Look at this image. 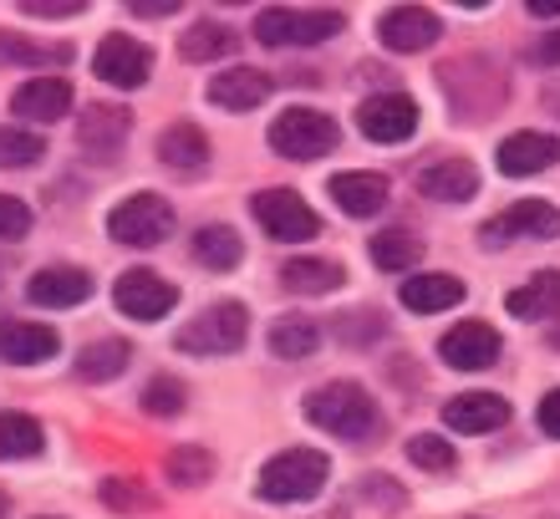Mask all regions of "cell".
Masks as SVG:
<instances>
[{"mask_svg": "<svg viewBox=\"0 0 560 519\" xmlns=\"http://www.w3.org/2000/svg\"><path fill=\"white\" fill-rule=\"evenodd\" d=\"M306 417L322 433H337L347 444H368L383 433V417H377V402H372L368 387L357 382H322L306 392Z\"/></svg>", "mask_w": 560, "mask_h": 519, "instance_id": "1", "label": "cell"}, {"mask_svg": "<svg viewBox=\"0 0 560 519\" xmlns=\"http://www.w3.org/2000/svg\"><path fill=\"white\" fill-rule=\"evenodd\" d=\"M326 474H331V459L316 453V448H291V453H276V459L260 469V499L270 505H306L326 489Z\"/></svg>", "mask_w": 560, "mask_h": 519, "instance_id": "2", "label": "cell"}, {"mask_svg": "<svg viewBox=\"0 0 560 519\" xmlns=\"http://www.w3.org/2000/svg\"><path fill=\"white\" fill-rule=\"evenodd\" d=\"M245 337H250L245 306H240V300H220V306H209V311L194 316L189 327L174 337V346L189 356H230L245 346Z\"/></svg>", "mask_w": 560, "mask_h": 519, "instance_id": "3", "label": "cell"}, {"mask_svg": "<svg viewBox=\"0 0 560 519\" xmlns=\"http://www.w3.org/2000/svg\"><path fill=\"white\" fill-rule=\"evenodd\" d=\"M270 149L280 158H295V164H311V158H326L337 149V122L316 113V107H291L270 122Z\"/></svg>", "mask_w": 560, "mask_h": 519, "instance_id": "4", "label": "cell"}, {"mask_svg": "<svg viewBox=\"0 0 560 519\" xmlns=\"http://www.w3.org/2000/svg\"><path fill=\"white\" fill-rule=\"evenodd\" d=\"M107 235L118 245H133V250H153V245L174 235V209H168L163 193H133L107 214Z\"/></svg>", "mask_w": 560, "mask_h": 519, "instance_id": "5", "label": "cell"}, {"mask_svg": "<svg viewBox=\"0 0 560 519\" xmlns=\"http://www.w3.org/2000/svg\"><path fill=\"white\" fill-rule=\"evenodd\" d=\"M341 26H347L341 11H285V5H270V11L255 15V42L276 46V51L280 46H322Z\"/></svg>", "mask_w": 560, "mask_h": 519, "instance_id": "6", "label": "cell"}, {"mask_svg": "<svg viewBox=\"0 0 560 519\" xmlns=\"http://www.w3.org/2000/svg\"><path fill=\"white\" fill-rule=\"evenodd\" d=\"M250 214L260 220V229H266L270 239H285V245H301V239H311L316 229H322V220L311 214V204L295 189H266V193H255V199H250Z\"/></svg>", "mask_w": 560, "mask_h": 519, "instance_id": "7", "label": "cell"}, {"mask_svg": "<svg viewBox=\"0 0 560 519\" xmlns=\"http://www.w3.org/2000/svg\"><path fill=\"white\" fill-rule=\"evenodd\" d=\"M556 239L560 235V209L546 204V199H520V204H510L504 214H494V220L479 229V239H485L489 250H500V245H510V239Z\"/></svg>", "mask_w": 560, "mask_h": 519, "instance_id": "8", "label": "cell"}, {"mask_svg": "<svg viewBox=\"0 0 560 519\" xmlns=\"http://www.w3.org/2000/svg\"><path fill=\"white\" fill-rule=\"evenodd\" d=\"M357 128L368 143H408L418 133V103L402 92H377L357 107Z\"/></svg>", "mask_w": 560, "mask_h": 519, "instance_id": "9", "label": "cell"}, {"mask_svg": "<svg viewBox=\"0 0 560 519\" xmlns=\"http://www.w3.org/2000/svg\"><path fill=\"white\" fill-rule=\"evenodd\" d=\"M92 72L103 76L107 87L133 92V87H143L148 76H153V51H148L143 42H133V36L113 31V36H103V46H97V57H92Z\"/></svg>", "mask_w": 560, "mask_h": 519, "instance_id": "10", "label": "cell"}, {"mask_svg": "<svg viewBox=\"0 0 560 519\" xmlns=\"http://www.w3.org/2000/svg\"><path fill=\"white\" fill-rule=\"evenodd\" d=\"M113 300H118V311L133 316V321H163V316L174 311L178 291L163 281L159 270H128V275L113 285Z\"/></svg>", "mask_w": 560, "mask_h": 519, "instance_id": "11", "label": "cell"}, {"mask_svg": "<svg viewBox=\"0 0 560 519\" xmlns=\"http://www.w3.org/2000/svg\"><path fill=\"white\" fill-rule=\"evenodd\" d=\"M439 36H443V21L428 11V5H393V11H383V21H377V42H383L387 51H398V57L428 51Z\"/></svg>", "mask_w": 560, "mask_h": 519, "instance_id": "12", "label": "cell"}, {"mask_svg": "<svg viewBox=\"0 0 560 519\" xmlns=\"http://www.w3.org/2000/svg\"><path fill=\"white\" fill-rule=\"evenodd\" d=\"M439 356L458 371H485L500 362V331L489 321H458L454 331L439 337Z\"/></svg>", "mask_w": 560, "mask_h": 519, "instance_id": "13", "label": "cell"}, {"mask_svg": "<svg viewBox=\"0 0 560 519\" xmlns=\"http://www.w3.org/2000/svg\"><path fill=\"white\" fill-rule=\"evenodd\" d=\"M88 296H92V275L77 266H46V270H36L26 285L31 306H51V311H72V306H82Z\"/></svg>", "mask_w": 560, "mask_h": 519, "instance_id": "14", "label": "cell"}, {"mask_svg": "<svg viewBox=\"0 0 560 519\" xmlns=\"http://www.w3.org/2000/svg\"><path fill=\"white\" fill-rule=\"evenodd\" d=\"M556 164H560V138H550V133H510L500 143V174H510V178L546 174Z\"/></svg>", "mask_w": 560, "mask_h": 519, "instance_id": "15", "label": "cell"}, {"mask_svg": "<svg viewBox=\"0 0 560 519\" xmlns=\"http://www.w3.org/2000/svg\"><path fill=\"white\" fill-rule=\"evenodd\" d=\"M276 92V82H270L266 72H255V67H230V72H220L214 82H209V103L224 107V113H250V107H260Z\"/></svg>", "mask_w": 560, "mask_h": 519, "instance_id": "16", "label": "cell"}, {"mask_svg": "<svg viewBox=\"0 0 560 519\" xmlns=\"http://www.w3.org/2000/svg\"><path fill=\"white\" fill-rule=\"evenodd\" d=\"M443 423L454 433H494L510 423V402L500 392H458L448 408H443Z\"/></svg>", "mask_w": 560, "mask_h": 519, "instance_id": "17", "label": "cell"}, {"mask_svg": "<svg viewBox=\"0 0 560 519\" xmlns=\"http://www.w3.org/2000/svg\"><path fill=\"white\" fill-rule=\"evenodd\" d=\"M61 352V337L51 327H36V321H0V356L11 367H36L46 356Z\"/></svg>", "mask_w": 560, "mask_h": 519, "instance_id": "18", "label": "cell"}, {"mask_svg": "<svg viewBox=\"0 0 560 519\" xmlns=\"http://www.w3.org/2000/svg\"><path fill=\"white\" fill-rule=\"evenodd\" d=\"M418 193L423 199H439V204H464L479 193V168L469 158H443V164H428L418 174Z\"/></svg>", "mask_w": 560, "mask_h": 519, "instance_id": "19", "label": "cell"}, {"mask_svg": "<svg viewBox=\"0 0 560 519\" xmlns=\"http://www.w3.org/2000/svg\"><path fill=\"white\" fill-rule=\"evenodd\" d=\"M159 164L178 178H199L209 164V138L199 133L194 122H174V128L159 138Z\"/></svg>", "mask_w": 560, "mask_h": 519, "instance_id": "20", "label": "cell"}, {"mask_svg": "<svg viewBox=\"0 0 560 519\" xmlns=\"http://www.w3.org/2000/svg\"><path fill=\"white\" fill-rule=\"evenodd\" d=\"M67 107H72V82L61 76H36L11 97V113L21 122H57Z\"/></svg>", "mask_w": 560, "mask_h": 519, "instance_id": "21", "label": "cell"}, {"mask_svg": "<svg viewBox=\"0 0 560 519\" xmlns=\"http://www.w3.org/2000/svg\"><path fill=\"white\" fill-rule=\"evenodd\" d=\"M469 296V285L458 281V275H443V270H428V275H413V281L398 291V300L408 311L418 316H433V311H448L458 300Z\"/></svg>", "mask_w": 560, "mask_h": 519, "instance_id": "22", "label": "cell"}, {"mask_svg": "<svg viewBox=\"0 0 560 519\" xmlns=\"http://www.w3.org/2000/svg\"><path fill=\"white\" fill-rule=\"evenodd\" d=\"M326 193H331L352 220H372L377 209H387V178L383 174H337L326 184Z\"/></svg>", "mask_w": 560, "mask_h": 519, "instance_id": "23", "label": "cell"}, {"mask_svg": "<svg viewBox=\"0 0 560 519\" xmlns=\"http://www.w3.org/2000/svg\"><path fill=\"white\" fill-rule=\"evenodd\" d=\"M504 306H510V316H520V321H550V316H560V270H540L535 281L510 291Z\"/></svg>", "mask_w": 560, "mask_h": 519, "instance_id": "24", "label": "cell"}, {"mask_svg": "<svg viewBox=\"0 0 560 519\" xmlns=\"http://www.w3.org/2000/svg\"><path fill=\"white\" fill-rule=\"evenodd\" d=\"M128 128H133V118H128L122 107L97 103V107H88V113H82L77 138H82V149H92V153H113V149H122Z\"/></svg>", "mask_w": 560, "mask_h": 519, "instance_id": "25", "label": "cell"}, {"mask_svg": "<svg viewBox=\"0 0 560 519\" xmlns=\"http://www.w3.org/2000/svg\"><path fill=\"white\" fill-rule=\"evenodd\" d=\"M240 36L230 26H220L214 15L209 21H194L189 31H184V42H178V57L184 61H214V57H235Z\"/></svg>", "mask_w": 560, "mask_h": 519, "instance_id": "26", "label": "cell"}, {"mask_svg": "<svg viewBox=\"0 0 560 519\" xmlns=\"http://www.w3.org/2000/svg\"><path fill=\"white\" fill-rule=\"evenodd\" d=\"M194 260L205 270H235L245 260V245L230 224H205V229H194Z\"/></svg>", "mask_w": 560, "mask_h": 519, "instance_id": "27", "label": "cell"}, {"mask_svg": "<svg viewBox=\"0 0 560 519\" xmlns=\"http://www.w3.org/2000/svg\"><path fill=\"white\" fill-rule=\"evenodd\" d=\"M280 285H285V291H301V296H326L331 285H341V266L295 255V260H285V266H280Z\"/></svg>", "mask_w": 560, "mask_h": 519, "instance_id": "28", "label": "cell"}, {"mask_svg": "<svg viewBox=\"0 0 560 519\" xmlns=\"http://www.w3.org/2000/svg\"><path fill=\"white\" fill-rule=\"evenodd\" d=\"M122 367H133L128 342H92L77 352V377L82 382H113V377H122Z\"/></svg>", "mask_w": 560, "mask_h": 519, "instance_id": "29", "label": "cell"}, {"mask_svg": "<svg viewBox=\"0 0 560 519\" xmlns=\"http://www.w3.org/2000/svg\"><path fill=\"white\" fill-rule=\"evenodd\" d=\"M368 250H372V266H377V270H393V275H398V270H413L418 260H423V239L408 235V229H383V235L372 239Z\"/></svg>", "mask_w": 560, "mask_h": 519, "instance_id": "30", "label": "cell"}, {"mask_svg": "<svg viewBox=\"0 0 560 519\" xmlns=\"http://www.w3.org/2000/svg\"><path fill=\"white\" fill-rule=\"evenodd\" d=\"M316 346H322V331H316V321H306V316H280L276 327H270V352L285 356V362L311 356Z\"/></svg>", "mask_w": 560, "mask_h": 519, "instance_id": "31", "label": "cell"}, {"mask_svg": "<svg viewBox=\"0 0 560 519\" xmlns=\"http://www.w3.org/2000/svg\"><path fill=\"white\" fill-rule=\"evenodd\" d=\"M36 453H42V423L26 413H0V463L36 459Z\"/></svg>", "mask_w": 560, "mask_h": 519, "instance_id": "32", "label": "cell"}, {"mask_svg": "<svg viewBox=\"0 0 560 519\" xmlns=\"http://www.w3.org/2000/svg\"><path fill=\"white\" fill-rule=\"evenodd\" d=\"M67 57H72V46H61V51H51V46L31 42V36L0 31V67H46V61H67Z\"/></svg>", "mask_w": 560, "mask_h": 519, "instance_id": "33", "label": "cell"}, {"mask_svg": "<svg viewBox=\"0 0 560 519\" xmlns=\"http://www.w3.org/2000/svg\"><path fill=\"white\" fill-rule=\"evenodd\" d=\"M209 474H214L209 448L184 444V448H174V453H168V479H174V489H199Z\"/></svg>", "mask_w": 560, "mask_h": 519, "instance_id": "34", "label": "cell"}, {"mask_svg": "<svg viewBox=\"0 0 560 519\" xmlns=\"http://www.w3.org/2000/svg\"><path fill=\"white\" fill-rule=\"evenodd\" d=\"M46 158V143L21 128H0V168H31Z\"/></svg>", "mask_w": 560, "mask_h": 519, "instance_id": "35", "label": "cell"}, {"mask_svg": "<svg viewBox=\"0 0 560 519\" xmlns=\"http://www.w3.org/2000/svg\"><path fill=\"white\" fill-rule=\"evenodd\" d=\"M408 459H413L418 469H428V474H448L458 453L443 444L439 433H418V438H408Z\"/></svg>", "mask_w": 560, "mask_h": 519, "instance_id": "36", "label": "cell"}, {"mask_svg": "<svg viewBox=\"0 0 560 519\" xmlns=\"http://www.w3.org/2000/svg\"><path fill=\"white\" fill-rule=\"evenodd\" d=\"M143 408L153 417H178L184 413V387H178L174 377H153V382L143 387Z\"/></svg>", "mask_w": 560, "mask_h": 519, "instance_id": "37", "label": "cell"}, {"mask_svg": "<svg viewBox=\"0 0 560 519\" xmlns=\"http://www.w3.org/2000/svg\"><path fill=\"white\" fill-rule=\"evenodd\" d=\"M103 499L113 509H153V494H143V484H128V479H107Z\"/></svg>", "mask_w": 560, "mask_h": 519, "instance_id": "38", "label": "cell"}, {"mask_svg": "<svg viewBox=\"0 0 560 519\" xmlns=\"http://www.w3.org/2000/svg\"><path fill=\"white\" fill-rule=\"evenodd\" d=\"M31 229V209L11 193H0V239H21Z\"/></svg>", "mask_w": 560, "mask_h": 519, "instance_id": "39", "label": "cell"}, {"mask_svg": "<svg viewBox=\"0 0 560 519\" xmlns=\"http://www.w3.org/2000/svg\"><path fill=\"white\" fill-rule=\"evenodd\" d=\"M21 11L26 15H46V21H51V15H82L88 11V5H82V0H21Z\"/></svg>", "mask_w": 560, "mask_h": 519, "instance_id": "40", "label": "cell"}, {"mask_svg": "<svg viewBox=\"0 0 560 519\" xmlns=\"http://www.w3.org/2000/svg\"><path fill=\"white\" fill-rule=\"evenodd\" d=\"M535 423H540V433H546V438H560V387L540 398V408H535Z\"/></svg>", "mask_w": 560, "mask_h": 519, "instance_id": "41", "label": "cell"}, {"mask_svg": "<svg viewBox=\"0 0 560 519\" xmlns=\"http://www.w3.org/2000/svg\"><path fill=\"white\" fill-rule=\"evenodd\" d=\"M530 61H540V67H560V31H550V36H540V42L530 46Z\"/></svg>", "mask_w": 560, "mask_h": 519, "instance_id": "42", "label": "cell"}, {"mask_svg": "<svg viewBox=\"0 0 560 519\" xmlns=\"http://www.w3.org/2000/svg\"><path fill=\"white\" fill-rule=\"evenodd\" d=\"M128 11L133 15H174L178 0H128Z\"/></svg>", "mask_w": 560, "mask_h": 519, "instance_id": "43", "label": "cell"}, {"mask_svg": "<svg viewBox=\"0 0 560 519\" xmlns=\"http://www.w3.org/2000/svg\"><path fill=\"white\" fill-rule=\"evenodd\" d=\"M530 15H540V21H546V15H560V0H530Z\"/></svg>", "mask_w": 560, "mask_h": 519, "instance_id": "44", "label": "cell"}, {"mask_svg": "<svg viewBox=\"0 0 560 519\" xmlns=\"http://www.w3.org/2000/svg\"><path fill=\"white\" fill-rule=\"evenodd\" d=\"M5 509H11V499H5V494H0V515H5Z\"/></svg>", "mask_w": 560, "mask_h": 519, "instance_id": "45", "label": "cell"}]
</instances>
